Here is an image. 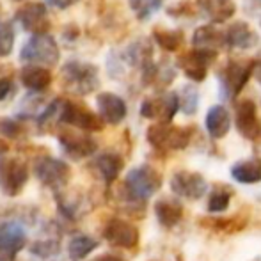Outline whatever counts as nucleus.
Instances as JSON below:
<instances>
[{
	"label": "nucleus",
	"instance_id": "1",
	"mask_svg": "<svg viewBox=\"0 0 261 261\" xmlns=\"http://www.w3.org/2000/svg\"><path fill=\"white\" fill-rule=\"evenodd\" d=\"M196 134V126H174L171 123H155L148 128L146 139L156 151H181L187 149Z\"/></svg>",
	"mask_w": 261,
	"mask_h": 261
},
{
	"label": "nucleus",
	"instance_id": "2",
	"mask_svg": "<svg viewBox=\"0 0 261 261\" xmlns=\"http://www.w3.org/2000/svg\"><path fill=\"white\" fill-rule=\"evenodd\" d=\"M254 59L240 57L231 59L222 69H220V96L224 100L234 101L238 94L244 91L251 76L254 75Z\"/></svg>",
	"mask_w": 261,
	"mask_h": 261
},
{
	"label": "nucleus",
	"instance_id": "3",
	"mask_svg": "<svg viewBox=\"0 0 261 261\" xmlns=\"http://www.w3.org/2000/svg\"><path fill=\"white\" fill-rule=\"evenodd\" d=\"M61 82L69 93L86 96L98 89L100 86V76H98V68L91 62L71 61L62 66Z\"/></svg>",
	"mask_w": 261,
	"mask_h": 261
},
{
	"label": "nucleus",
	"instance_id": "4",
	"mask_svg": "<svg viewBox=\"0 0 261 261\" xmlns=\"http://www.w3.org/2000/svg\"><path fill=\"white\" fill-rule=\"evenodd\" d=\"M162 183H164V178H162L160 172L153 165L144 164L132 169L121 187L130 196L137 197L141 201H148L153 194H156L162 189Z\"/></svg>",
	"mask_w": 261,
	"mask_h": 261
},
{
	"label": "nucleus",
	"instance_id": "5",
	"mask_svg": "<svg viewBox=\"0 0 261 261\" xmlns=\"http://www.w3.org/2000/svg\"><path fill=\"white\" fill-rule=\"evenodd\" d=\"M21 61L38 66H55L61 57V50L50 34H32V38L23 45L20 54Z\"/></svg>",
	"mask_w": 261,
	"mask_h": 261
},
{
	"label": "nucleus",
	"instance_id": "6",
	"mask_svg": "<svg viewBox=\"0 0 261 261\" xmlns=\"http://www.w3.org/2000/svg\"><path fill=\"white\" fill-rule=\"evenodd\" d=\"M36 178L45 187L54 190H62L69 183L71 178V167L61 158L54 156H41L34 164Z\"/></svg>",
	"mask_w": 261,
	"mask_h": 261
},
{
	"label": "nucleus",
	"instance_id": "7",
	"mask_svg": "<svg viewBox=\"0 0 261 261\" xmlns=\"http://www.w3.org/2000/svg\"><path fill=\"white\" fill-rule=\"evenodd\" d=\"M61 121L82 132H101L105 124L100 114L93 112L89 107L68 100H62Z\"/></svg>",
	"mask_w": 261,
	"mask_h": 261
},
{
	"label": "nucleus",
	"instance_id": "8",
	"mask_svg": "<svg viewBox=\"0 0 261 261\" xmlns=\"http://www.w3.org/2000/svg\"><path fill=\"white\" fill-rule=\"evenodd\" d=\"M29 181V167L20 158L0 162V190L6 197H16Z\"/></svg>",
	"mask_w": 261,
	"mask_h": 261
},
{
	"label": "nucleus",
	"instance_id": "9",
	"mask_svg": "<svg viewBox=\"0 0 261 261\" xmlns=\"http://www.w3.org/2000/svg\"><path fill=\"white\" fill-rule=\"evenodd\" d=\"M103 238L109 245L116 249H126V251H134L139 247V240H141V233H139L137 226L132 224L130 220L114 217L103 227Z\"/></svg>",
	"mask_w": 261,
	"mask_h": 261
},
{
	"label": "nucleus",
	"instance_id": "10",
	"mask_svg": "<svg viewBox=\"0 0 261 261\" xmlns=\"http://www.w3.org/2000/svg\"><path fill=\"white\" fill-rule=\"evenodd\" d=\"M217 59V52L204 48H196L181 54L178 57V68L185 73L187 79H190L192 82H203L208 75V68L213 64V61Z\"/></svg>",
	"mask_w": 261,
	"mask_h": 261
},
{
	"label": "nucleus",
	"instance_id": "11",
	"mask_svg": "<svg viewBox=\"0 0 261 261\" xmlns=\"http://www.w3.org/2000/svg\"><path fill=\"white\" fill-rule=\"evenodd\" d=\"M27 231L18 220L0 222V261H13L27 245Z\"/></svg>",
	"mask_w": 261,
	"mask_h": 261
},
{
	"label": "nucleus",
	"instance_id": "12",
	"mask_svg": "<svg viewBox=\"0 0 261 261\" xmlns=\"http://www.w3.org/2000/svg\"><path fill=\"white\" fill-rule=\"evenodd\" d=\"M57 141L62 151L73 160H84V158L93 156L98 151V142L91 135H87V132L61 130L57 135Z\"/></svg>",
	"mask_w": 261,
	"mask_h": 261
},
{
	"label": "nucleus",
	"instance_id": "13",
	"mask_svg": "<svg viewBox=\"0 0 261 261\" xmlns=\"http://www.w3.org/2000/svg\"><path fill=\"white\" fill-rule=\"evenodd\" d=\"M179 110L178 93H160L158 96L146 98L141 105V116L155 119L158 123H171Z\"/></svg>",
	"mask_w": 261,
	"mask_h": 261
},
{
	"label": "nucleus",
	"instance_id": "14",
	"mask_svg": "<svg viewBox=\"0 0 261 261\" xmlns=\"http://www.w3.org/2000/svg\"><path fill=\"white\" fill-rule=\"evenodd\" d=\"M171 190L178 197L189 201H197L208 192V183L201 172L176 171L171 178Z\"/></svg>",
	"mask_w": 261,
	"mask_h": 261
},
{
	"label": "nucleus",
	"instance_id": "15",
	"mask_svg": "<svg viewBox=\"0 0 261 261\" xmlns=\"http://www.w3.org/2000/svg\"><path fill=\"white\" fill-rule=\"evenodd\" d=\"M234 124L238 134L247 141H261V121L252 100H240L234 105Z\"/></svg>",
	"mask_w": 261,
	"mask_h": 261
},
{
	"label": "nucleus",
	"instance_id": "16",
	"mask_svg": "<svg viewBox=\"0 0 261 261\" xmlns=\"http://www.w3.org/2000/svg\"><path fill=\"white\" fill-rule=\"evenodd\" d=\"M249 220H251L249 213L245 210H242V212L227 217H199L197 224H199V227L210 231V233L229 237V234H237L240 231H244L249 226Z\"/></svg>",
	"mask_w": 261,
	"mask_h": 261
},
{
	"label": "nucleus",
	"instance_id": "17",
	"mask_svg": "<svg viewBox=\"0 0 261 261\" xmlns=\"http://www.w3.org/2000/svg\"><path fill=\"white\" fill-rule=\"evenodd\" d=\"M20 25L27 32L32 34H43L50 29V18L46 6L41 2H29L25 6H21L14 14Z\"/></svg>",
	"mask_w": 261,
	"mask_h": 261
},
{
	"label": "nucleus",
	"instance_id": "18",
	"mask_svg": "<svg viewBox=\"0 0 261 261\" xmlns=\"http://www.w3.org/2000/svg\"><path fill=\"white\" fill-rule=\"evenodd\" d=\"M227 48L237 50H249L259 43V36L254 29L245 21H234L224 31Z\"/></svg>",
	"mask_w": 261,
	"mask_h": 261
},
{
	"label": "nucleus",
	"instance_id": "19",
	"mask_svg": "<svg viewBox=\"0 0 261 261\" xmlns=\"http://www.w3.org/2000/svg\"><path fill=\"white\" fill-rule=\"evenodd\" d=\"M96 103H98V112H100V117L103 119V123L119 124L123 123L128 114L124 100L114 93H100L96 98Z\"/></svg>",
	"mask_w": 261,
	"mask_h": 261
},
{
	"label": "nucleus",
	"instance_id": "20",
	"mask_svg": "<svg viewBox=\"0 0 261 261\" xmlns=\"http://www.w3.org/2000/svg\"><path fill=\"white\" fill-rule=\"evenodd\" d=\"M123 167H124L123 156H121L119 153H114V151L101 153V155H98L93 162V169L96 171V174L100 176V179L107 187L116 183V179L119 178Z\"/></svg>",
	"mask_w": 261,
	"mask_h": 261
},
{
	"label": "nucleus",
	"instance_id": "21",
	"mask_svg": "<svg viewBox=\"0 0 261 261\" xmlns=\"http://www.w3.org/2000/svg\"><path fill=\"white\" fill-rule=\"evenodd\" d=\"M197 13L208 18L212 23H224L237 13L233 0H196Z\"/></svg>",
	"mask_w": 261,
	"mask_h": 261
},
{
	"label": "nucleus",
	"instance_id": "22",
	"mask_svg": "<svg viewBox=\"0 0 261 261\" xmlns=\"http://www.w3.org/2000/svg\"><path fill=\"white\" fill-rule=\"evenodd\" d=\"M153 210H155L158 224L162 227H165V229H171V227L178 226L181 222L183 215H185L183 204L178 199H174V197H160L155 203Z\"/></svg>",
	"mask_w": 261,
	"mask_h": 261
},
{
	"label": "nucleus",
	"instance_id": "23",
	"mask_svg": "<svg viewBox=\"0 0 261 261\" xmlns=\"http://www.w3.org/2000/svg\"><path fill=\"white\" fill-rule=\"evenodd\" d=\"M204 124H206V132L213 141H220L229 134L231 128V116L224 105H213L208 110L206 117H204Z\"/></svg>",
	"mask_w": 261,
	"mask_h": 261
},
{
	"label": "nucleus",
	"instance_id": "24",
	"mask_svg": "<svg viewBox=\"0 0 261 261\" xmlns=\"http://www.w3.org/2000/svg\"><path fill=\"white\" fill-rule=\"evenodd\" d=\"M192 45L196 48L219 52V50L226 48V38H224V32L219 31L217 27H213V25H201V27H197L194 31Z\"/></svg>",
	"mask_w": 261,
	"mask_h": 261
},
{
	"label": "nucleus",
	"instance_id": "25",
	"mask_svg": "<svg viewBox=\"0 0 261 261\" xmlns=\"http://www.w3.org/2000/svg\"><path fill=\"white\" fill-rule=\"evenodd\" d=\"M20 80L31 93H43L50 87L52 84V73L45 68V66L32 64L21 69Z\"/></svg>",
	"mask_w": 261,
	"mask_h": 261
},
{
	"label": "nucleus",
	"instance_id": "26",
	"mask_svg": "<svg viewBox=\"0 0 261 261\" xmlns=\"http://www.w3.org/2000/svg\"><path fill=\"white\" fill-rule=\"evenodd\" d=\"M231 176L242 185H256L261 181V156H252L231 165Z\"/></svg>",
	"mask_w": 261,
	"mask_h": 261
},
{
	"label": "nucleus",
	"instance_id": "27",
	"mask_svg": "<svg viewBox=\"0 0 261 261\" xmlns=\"http://www.w3.org/2000/svg\"><path fill=\"white\" fill-rule=\"evenodd\" d=\"M123 61L126 62L128 66H132V68H139L142 71L146 66H149L153 62L151 43H149L148 39H139V41H135L134 45H130L126 48Z\"/></svg>",
	"mask_w": 261,
	"mask_h": 261
},
{
	"label": "nucleus",
	"instance_id": "28",
	"mask_svg": "<svg viewBox=\"0 0 261 261\" xmlns=\"http://www.w3.org/2000/svg\"><path fill=\"white\" fill-rule=\"evenodd\" d=\"M234 190L226 183H213L208 194L206 210L210 213H222L229 208Z\"/></svg>",
	"mask_w": 261,
	"mask_h": 261
},
{
	"label": "nucleus",
	"instance_id": "29",
	"mask_svg": "<svg viewBox=\"0 0 261 261\" xmlns=\"http://www.w3.org/2000/svg\"><path fill=\"white\" fill-rule=\"evenodd\" d=\"M100 242L89 234H75L68 242V256L71 261H82L86 259L94 249H98Z\"/></svg>",
	"mask_w": 261,
	"mask_h": 261
},
{
	"label": "nucleus",
	"instance_id": "30",
	"mask_svg": "<svg viewBox=\"0 0 261 261\" xmlns=\"http://www.w3.org/2000/svg\"><path fill=\"white\" fill-rule=\"evenodd\" d=\"M153 41L160 46L164 52H178L185 41L183 31H171V29L156 27L153 31Z\"/></svg>",
	"mask_w": 261,
	"mask_h": 261
},
{
	"label": "nucleus",
	"instance_id": "31",
	"mask_svg": "<svg viewBox=\"0 0 261 261\" xmlns=\"http://www.w3.org/2000/svg\"><path fill=\"white\" fill-rule=\"evenodd\" d=\"M178 103H179V110L185 116L196 114L197 107H199V91L194 86H183L181 91L178 93Z\"/></svg>",
	"mask_w": 261,
	"mask_h": 261
},
{
	"label": "nucleus",
	"instance_id": "32",
	"mask_svg": "<svg viewBox=\"0 0 261 261\" xmlns=\"http://www.w3.org/2000/svg\"><path fill=\"white\" fill-rule=\"evenodd\" d=\"M31 252L41 259H52L61 252V240L57 238H45V240H36L31 245Z\"/></svg>",
	"mask_w": 261,
	"mask_h": 261
},
{
	"label": "nucleus",
	"instance_id": "33",
	"mask_svg": "<svg viewBox=\"0 0 261 261\" xmlns=\"http://www.w3.org/2000/svg\"><path fill=\"white\" fill-rule=\"evenodd\" d=\"M128 2H130V7L137 20L141 21L151 18L162 7V0H128Z\"/></svg>",
	"mask_w": 261,
	"mask_h": 261
},
{
	"label": "nucleus",
	"instance_id": "34",
	"mask_svg": "<svg viewBox=\"0 0 261 261\" xmlns=\"http://www.w3.org/2000/svg\"><path fill=\"white\" fill-rule=\"evenodd\" d=\"M14 29L11 21H0V57H7L13 52Z\"/></svg>",
	"mask_w": 261,
	"mask_h": 261
},
{
	"label": "nucleus",
	"instance_id": "35",
	"mask_svg": "<svg viewBox=\"0 0 261 261\" xmlns=\"http://www.w3.org/2000/svg\"><path fill=\"white\" fill-rule=\"evenodd\" d=\"M23 124L20 123V121L16 119H9V117H6V119H0V134L4 135V137L7 139H18L21 137V134H23Z\"/></svg>",
	"mask_w": 261,
	"mask_h": 261
},
{
	"label": "nucleus",
	"instance_id": "36",
	"mask_svg": "<svg viewBox=\"0 0 261 261\" xmlns=\"http://www.w3.org/2000/svg\"><path fill=\"white\" fill-rule=\"evenodd\" d=\"M167 13L171 14V16H174V18H179V16L192 18V16H196V14H199V13H197L196 2H194V4L192 2H179L178 6L169 7Z\"/></svg>",
	"mask_w": 261,
	"mask_h": 261
},
{
	"label": "nucleus",
	"instance_id": "37",
	"mask_svg": "<svg viewBox=\"0 0 261 261\" xmlns=\"http://www.w3.org/2000/svg\"><path fill=\"white\" fill-rule=\"evenodd\" d=\"M13 89V82L9 79H0V101L6 100Z\"/></svg>",
	"mask_w": 261,
	"mask_h": 261
},
{
	"label": "nucleus",
	"instance_id": "38",
	"mask_svg": "<svg viewBox=\"0 0 261 261\" xmlns=\"http://www.w3.org/2000/svg\"><path fill=\"white\" fill-rule=\"evenodd\" d=\"M45 2L50 4L55 9H68V7H71L73 4H76L79 0H45Z\"/></svg>",
	"mask_w": 261,
	"mask_h": 261
},
{
	"label": "nucleus",
	"instance_id": "39",
	"mask_svg": "<svg viewBox=\"0 0 261 261\" xmlns=\"http://www.w3.org/2000/svg\"><path fill=\"white\" fill-rule=\"evenodd\" d=\"M91 261H126L123 256L119 254H112V252H107V254H100L96 258H93Z\"/></svg>",
	"mask_w": 261,
	"mask_h": 261
},
{
	"label": "nucleus",
	"instance_id": "40",
	"mask_svg": "<svg viewBox=\"0 0 261 261\" xmlns=\"http://www.w3.org/2000/svg\"><path fill=\"white\" fill-rule=\"evenodd\" d=\"M254 75H256V79H258V82L261 84V61H256V64H254Z\"/></svg>",
	"mask_w": 261,
	"mask_h": 261
},
{
	"label": "nucleus",
	"instance_id": "41",
	"mask_svg": "<svg viewBox=\"0 0 261 261\" xmlns=\"http://www.w3.org/2000/svg\"><path fill=\"white\" fill-rule=\"evenodd\" d=\"M254 261H261V259H254Z\"/></svg>",
	"mask_w": 261,
	"mask_h": 261
},
{
	"label": "nucleus",
	"instance_id": "42",
	"mask_svg": "<svg viewBox=\"0 0 261 261\" xmlns=\"http://www.w3.org/2000/svg\"><path fill=\"white\" fill-rule=\"evenodd\" d=\"M0 9H2V6H0Z\"/></svg>",
	"mask_w": 261,
	"mask_h": 261
},
{
	"label": "nucleus",
	"instance_id": "43",
	"mask_svg": "<svg viewBox=\"0 0 261 261\" xmlns=\"http://www.w3.org/2000/svg\"><path fill=\"white\" fill-rule=\"evenodd\" d=\"M18 2H21V0H18Z\"/></svg>",
	"mask_w": 261,
	"mask_h": 261
}]
</instances>
